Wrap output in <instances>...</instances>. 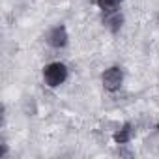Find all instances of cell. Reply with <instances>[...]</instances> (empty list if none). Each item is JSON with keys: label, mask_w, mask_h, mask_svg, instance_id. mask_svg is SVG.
Returning a JSON list of instances; mask_svg holds the SVG:
<instances>
[{"label": "cell", "mask_w": 159, "mask_h": 159, "mask_svg": "<svg viewBox=\"0 0 159 159\" xmlns=\"http://www.w3.org/2000/svg\"><path fill=\"white\" fill-rule=\"evenodd\" d=\"M49 45H52V47H56V49H60V47H64L66 43H67V32H66V28L64 26H56V28H52L51 30V34H49Z\"/></svg>", "instance_id": "3957f363"}, {"label": "cell", "mask_w": 159, "mask_h": 159, "mask_svg": "<svg viewBox=\"0 0 159 159\" xmlns=\"http://www.w3.org/2000/svg\"><path fill=\"white\" fill-rule=\"evenodd\" d=\"M131 135H133V129H131L129 124H125L120 131L114 133V142H118V144H125V142L131 140Z\"/></svg>", "instance_id": "277c9868"}, {"label": "cell", "mask_w": 159, "mask_h": 159, "mask_svg": "<svg viewBox=\"0 0 159 159\" xmlns=\"http://www.w3.org/2000/svg\"><path fill=\"white\" fill-rule=\"evenodd\" d=\"M94 2L99 6V10H103V11H112V10L118 6V2H122V0H94Z\"/></svg>", "instance_id": "5b68a950"}, {"label": "cell", "mask_w": 159, "mask_h": 159, "mask_svg": "<svg viewBox=\"0 0 159 159\" xmlns=\"http://www.w3.org/2000/svg\"><path fill=\"white\" fill-rule=\"evenodd\" d=\"M107 23H109V25H112V30H116V28L122 25V17H120V15H114V17H112V19H109Z\"/></svg>", "instance_id": "8992f818"}, {"label": "cell", "mask_w": 159, "mask_h": 159, "mask_svg": "<svg viewBox=\"0 0 159 159\" xmlns=\"http://www.w3.org/2000/svg\"><path fill=\"white\" fill-rule=\"evenodd\" d=\"M101 81H103V86L109 90V92H116L120 86H122V81H124V73L120 67H109L103 77H101Z\"/></svg>", "instance_id": "7a4b0ae2"}, {"label": "cell", "mask_w": 159, "mask_h": 159, "mask_svg": "<svg viewBox=\"0 0 159 159\" xmlns=\"http://www.w3.org/2000/svg\"><path fill=\"white\" fill-rule=\"evenodd\" d=\"M43 77H45V83L54 88V86H60L66 79H67V67L60 62H52L49 64L45 69H43Z\"/></svg>", "instance_id": "6da1fadb"}]
</instances>
